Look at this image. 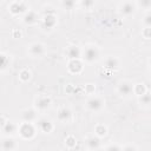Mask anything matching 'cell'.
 <instances>
[{"instance_id": "6da1fadb", "label": "cell", "mask_w": 151, "mask_h": 151, "mask_svg": "<svg viewBox=\"0 0 151 151\" xmlns=\"http://www.w3.org/2000/svg\"><path fill=\"white\" fill-rule=\"evenodd\" d=\"M100 57V51L94 45H87L81 50V59L87 64L96 63Z\"/></svg>"}, {"instance_id": "7a4b0ae2", "label": "cell", "mask_w": 151, "mask_h": 151, "mask_svg": "<svg viewBox=\"0 0 151 151\" xmlns=\"http://www.w3.org/2000/svg\"><path fill=\"white\" fill-rule=\"evenodd\" d=\"M18 133L22 139H32L37 133V126L29 122H22L18 125Z\"/></svg>"}, {"instance_id": "3957f363", "label": "cell", "mask_w": 151, "mask_h": 151, "mask_svg": "<svg viewBox=\"0 0 151 151\" xmlns=\"http://www.w3.org/2000/svg\"><path fill=\"white\" fill-rule=\"evenodd\" d=\"M104 104H105V103H104V99H103L101 97L94 96V97H91V98L87 99L85 106H86V109H87L88 111H91V112H99V111L103 110Z\"/></svg>"}, {"instance_id": "277c9868", "label": "cell", "mask_w": 151, "mask_h": 151, "mask_svg": "<svg viewBox=\"0 0 151 151\" xmlns=\"http://www.w3.org/2000/svg\"><path fill=\"white\" fill-rule=\"evenodd\" d=\"M52 105V99L48 96H38L34 99V109L39 112L47 111Z\"/></svg>"}, {"instance_id": "5b68a950", "label": "cell", "mask_w": 151, "mask_h": 151, "mask_svg": "<svg viewBox=\"0 0 151 151\" xmlns=\"http://www.w3.org/2000/svg\"><path fill=\"white\" fill-rule=\"evenodd\" d=\"M8 11H9V13H11L12 15L18 17V15H24V14L28 11V8H27V5H26L24 1L17 0V1H13V2L8 6Z\"/></svg>"}, {"instance_id": "8992f818", "label": "cell", "mask_w": 151, "mask_h": 151, "mask_svg": "<svg viewBox=\"0 0 151 151\" xmlns=\"http://www.w3.org/2000/svg\"><path fill=\"white\" fill-rule=\"evenodd\" d=\"M117 92L119 96L127 98L131 94H133V84L129 80H122L117 85Z\"/></svg>"}, {"instance_id": "52a82bcc", "label": "cell", "mask_w": 151, "mask_h": 151, "mask_svg": "<svg viewBox=\"0 0 151 151\" xmlns=\"http://www.w3.org/2000/svg\"><path fill=\"white\" fill-rule=\"evenodd\" d=\"M35 126L39 131H41L42 133H51L54 129V125L52 123L51 119L46 118V117H41V118H38L35 122Z\"/></svg>"}, {"instance_id": "ba28073f", "label": "cell", "mask_w": 151, "mask_h": 151, "mask_svg": "<svg viewBox=\"0 0 151 151\" xmlns=\"http://www.w3.org/2000/svg\"><path fill=\"white\" fill-rule=\"evenodd\" d=\"M134 12H136V5L132 1H124L119 6V13H120V15H123L125 18L133 15Z\"/></svg>"}, {"instance_id": "9c48e42d", "label": "cell", "mask_w": 151, "mask_h": 151, "mask_svg": "<svg viewBox=\"0 0 151 151\" xmlns=\"http://www.w3.org/2000/svg\"><path fill=\"white\" fill-rule=\"evenodd\" d=\"M57 22H58L57 17L53 13H50V14H46L41 19V27L45 31H52L57 26Z\"/></svg>"}, {"instance_id": "30bf717a", "label": "cell", "mask_w": 151, "mask_h": 151, "mask_svg": "<svg viewBox=\"0 0 151 151\" xmlns=\"http://www.w3.org/2000/svg\"><path fill=\"white\" fill-rule=\"evenodd\" d=\"M28 54L32 58H40L45 54V46L41 42H33L28 46Z\"/></svg>"}, {"instance_id": "8fae6325", "label": "cell", "mask_w": 151, "mask_h": 151, "mask_svg": "<svg viewBox=\"0 0 151 151\" xmlns=\"http://www.w3.org/2000/svg\"><path fill=\"white\" fill-rule=\"evenodd\" d=\"M65 54L66 57L72 60V59H80L81 58V48L77 45H70L66 51H65Z\"/></svg>"}, {"instance_id": "7c38bea8", "label": "cell", "mask_w": 151, "mask_h": 151, "mask_svg": "<svg viewBox=\"0 0 151 151\" xmlns=\"http://www.w3.org/2000/svg\"><path fill=\"white\" fill-rule=\"evenodd\" d=\"M38 111L35 109H26L21 112V119L22 122H29V123H34L38 119Z\"/></svg>"}, {"instance_id": "4fadbf2b", "label": "cell", "mask_w": 151, "mask_h": 151, "mask_svg": "<svg viewBox=\"0 0 151 151\" xmlns=\"http://www.w3.org/2000/svg\"><path fill=\"white\" fill-rule=\"evenodd\" d=\"M57 118L60 123H68L72 119V111L68 107H61L59 109L57 113Z\"/></svg>"}, {"instance_id": "5bb4252c", "label": "cell", "mask_w": 151, "mask_h": 151, "mask_svg": "<svg viewBox=\"0 0 151 151\" xmlns=\"http://www.w3.org/2000/svg\"><path fill=\"white\" fill-rule=\"evenodd\" d=\"M67 68H68V71H70L71 73H73V74H79V73L83 71L84 66H83V63H81L80 59H72V60L68 61Z\"/></svg>"}, {"instance_id": "9a60e30c", "label": "cell", "mask_w": 151, "mask_h": 151, "mask_svg": "<svg viewBox=\"0 0 151 151\" xmlns=\"http://www.w3.org/2000/svg\"><path fill=\"white\" fill-rule=\"evenodd\" d=\"M38 20H39L38 13H37L35 11H32V9L27 11V12L22 15V22H24L25 25H33V24H35Z\"/></svg>"}, {"instance_id": "2e32d148", "label": "cell", "mask_w": 151, "mask_h": 151, "mask_svg": "<svg viewBox=\"0 0 151 151\" xmlns=\"http://www.w3.org/2000/svg\"><path fill=\"white\" fill-rule=\"evenodd\" d=\"M119 59L116 57H107L104 60V68L107 71H116L119 68Z\"/></svg>"}, {"instance_id": "e0dca14e", "label": "cell", "mask_w": 151, "mask_h": 151, "mask_svg": "<svg viewBox=\"0 0 151 151\" xmlns=\"http://www.w3.org/2000/svg\"><path fill=\"white\" fill-rule=\"evenodd\" d=\"M1 129H2V133L8 137H12L15 133H18V125L14 122H6Z\"/></svg>"}, {"instance_id": "ac0fdd59", "label": "cell", "mask_w": 151, "mask_h": 151, "mask_svg": "<svg viewBox=\"0 0 151 151\" xmlns=\"http://www.w3.org/2000/svg\"><path fill=\"white\" fill-rule=\"evenodd\" d=\"M86 145L90 150H98L100 149V139L98 136H90L86 138Z\"/></svg>"}, {"instance_id": "d6986e66", "label": "cell", "mask_w": 151, "mask_h": 151, "mask_svg": "<svg viewBox=\"0 0 151 151\" xmlns=\"http://www.w3.org/2000/svg\"><path fill=\"white\" fill-rule=\"evenodd\" d=\"M0 147H1L2 150H14V149L17 147V143H15V140H14L12 137L6 136V137L1 140Z\"/></svg>"}, {"instance_id": "ffe728a7", "label": "cell", "mask_w": 151, "mask_h": 151, "mask_svg": "<svg viewBox=\"0 0 151 151\" xmlns=\"http://www.w3.org/2000/svg\"><path fill=\"white\" fill-rule=\"evenodd\" d=\"M138 101L140 105L143 106H149L150 103H151V96H150V92L149 91H145L142 96L138 97Z\"/></svg>"}, {"instance_id": "44dd1931", "label": "cell", "mask_w": 151, "mask_h": 151, "mask_svg": "<svg viewBox=\"0 0 151 151\" xmlns=\"http://www.w3.org/2000/svg\"><path fill=\"white\" fill-rule=\"evenodd\" d=\"M94 133H96V136H98L99 138H100V137H104V136H106V133H107V127H106L104 124H98V125L94 127Z\"/></svg>"}, {"instance_id": "7402d4cb", "label": "cell", "mask_w": 151, "mask_h": 151, "mask_svg": "<svg viewBox=\"0 0 151 151\" xmlns=\"http://www.w3.org/2000/svg\"><path fill=\"white\" fill-rule=\"evenodd\" d=\"M19 79H20V81H22V83L28 81V80L31 79V71L27 70V68H22V70L19 72Z\"/></svg>"}, {"instance_id": "603a6c76", "label": "cell", "mask_w": 151, "mask_h": 151, "mask_svg": "<svg viewBox=\"0 0 151 151\" xmlns=\"http://www.w3.org/2000/svg\"><path fill=\"white\" fill-rule=\"evenodd\" d=\"M145 91H147L146 90V87H145V85L142 83H139V84H136V85H133V93L137 96V97H139V96H142Z\"/></svg>"}, {"instance_id": "cb8c5ba5", "label": "cell", "mask_w": 151, "mask_h": 151, "mask_svg": "<svg viewBox=\"0 0 151 151\" xmlns=\"http://www.w3.org/2000/svg\"><path fill=\"white\" fill-rule=\"evenodd\" d=\"M61 7L66 11H72L76 7V0H61Z\"/></svg>"}, {"instance_id": "d4e9b609", "label": "cell", "mask_w": 151, "mask_h": 151, "mask_svg": "<svg viewBox=\"0 0 151 151\" xmlns=\"http://www.w3.org/2000/svg\"><path fill=\"white\" fill-rule=\"evenodd\" d=\"M8 64H9L8 57L4 53H0V71H4L5 68H7Z\"/></svg>"}, {"instance_id": "484cf974", "label": "cell", "mask_w": 151, "mask_h": 151, "mask_svg": "<svg viewBox=\"0 0 151 151\" xmlns=\"http://www.w3.org/2000/svg\"><path fill=\"white\" fill-rule=\"evenodd\" d=\"M65 145H66V147H68V149H73V147L77 145V139H76L73 136H67V137L65 138Z\"/></svg>"}, {"instance_id": "4316f807", "label": "cell", "mask_w": 151, "mask_h": 151, "mask_svg": "<svg viewBox=\"0 0 151 151\" xmlns=\"http://www.w3.org/2000/svg\"><path fill=\"white\" fill-rule=\"evenodd\" d=\"M137 5H138L140 8L149 11L150 7H151V0H137Z\"/></svg>"}, {"instance_id": "83f0119b", "label": "cell", "mask_w": 151, "mask_h": 151, "mask_svg": "<svg viewBox=\"0 0 151 151\" xmlns=\"http://www.w3.org/2000/svg\"><path fill=\"white\" fill-rule=\"evenodd\" d=\"M80 5L85 9H91L94 6V0H80Z\"/></svg>"}, {"instance_id": "f1b7e54d", "label": "cell", "mask_w": 151, "mask_h": 151, "mask_svg": "<svg viewBox=\"0 0 151 151\" xmlns=\"http://www.w3.org/2000/svg\"><path fill=\"white\" fill-rule=\"evenodd\" d=\"M142 22H143V25H144L145 27H151V14H150L149 12L144 15Z\"/></svg>"}, {"instance_id": "f546056e", "label": "cell", "mask_w": 151, "mask_h": 151, "mask_svg": "<svg viewBox=\"0 0 151 151\" xmlns=\"http://www.w3.org/2000/svg\"><path fill=\"white\" fill-rule=\"evenodd\" d=\"M142 35H143L144 39L149 40V39L151 38V28H150V27H145V28L142 31Z\"/></svg>"}, {"instance_id": "4dcf8cb0", "label": "cell", "mask_w": 151, "mask_h": 151, "mask_svg": "<svg viewBox=\"0 0 151 151\" xmlns=\"http://www.w3.org/2000/svg\"><path fill=\"white\" fill-rule=\"evenodd\" d=\"M120 150L122 147L120 146H117V145H109V146H106V150Z\"/></svg>"}, {"instance_id": "1f68e13d", "label": "cell", "mask_w": 151, "mask_h": 151, "mask_svg": "<svg viewBox=\"0 0 151 151\" xmlns=\"http://www.w3.org/2000/svg\"><path fill=\"white\" fill-rule=\"evenodd\" d=\"M6 122H7V120L1 116V117H0V127H2V126L5 125V123H6Z\"/></svg>"}, {"instance_id": "d6a6232c", "label": "cell", "mask_w": 151, "mask_h": 151, "mask_svg": "<svg viewBox=\"0 0 151 151\" xmlns=\"http://www.w3.org/2000/svg\"><path fill=\"white\" fill-rule=\"evenodd\" d=\"M122 149H124V150H129V149H130V150H131V149L133 150V149H134V150H136V149H137V146H133V145H129V146H125V147H122Z\"/></svg>"}]
</instances>
